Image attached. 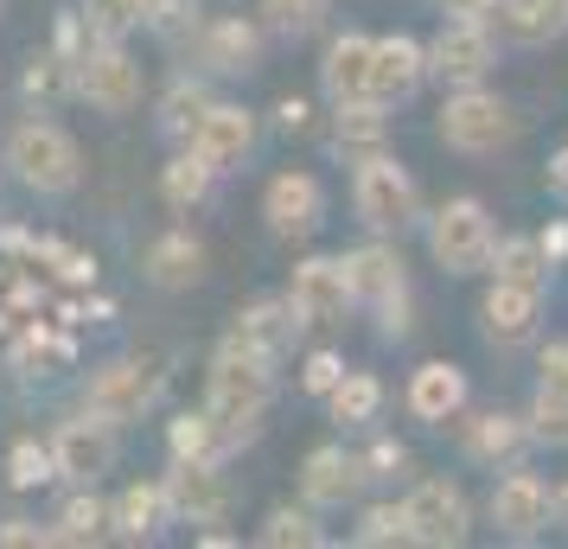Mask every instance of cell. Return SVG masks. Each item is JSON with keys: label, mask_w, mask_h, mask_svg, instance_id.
<instances>
[{"label": "cell", "mask_w": 568, "mask_h": 549, "mask_svg": "<svg viewBox=\"0 0 568 549\" xmlns=\"http://www.w3.org/2000/svg\"><path fill=\"white\" fill-rule=\"evenodd\" d=\"M384 134H389V109L384 103H345V109H333V148H338V154H352V160L377 154V148H384Z\"/></svg>", "instance_id": "cell-30"}, {"label": "cell", "mask_w": 568, "mask_h": 549, "mask_svg": "<svg viewBox=\"0 0 568 549\" xmlns=\"http://www.w3.org/2000/svg\"><path fill=\"white\" fill-rule=\"evenodd\" d=\"M52 537L58 543H103L109 537V498L78 486V498H64V511L52 518Z\"/></svg>", "instance_id": "cell-37"}, {"label": "cell", "mask_w": 568, "mask_h": 549, "mask_svg": "<svg viewBox=\"0 0 568 549\" xmlns=\"http://www.w3.org/2000/svg\"><path fill=\"white\" fill-rule=\"evenodd\" d=\"M141 27L180 45V39H192L205 20H199V0H141Z\"/></svg>", "instance_id": "cell-41"}, {"label": "cell", "mask_w": 568, "mask_h": 549, "mask_svg": "<svg viewBox=\"0 0 568 549\" xmlns=\"http://www.w3.org/2000/svg\"><path fill=\"white\" fill-rule=\"evenodd\" d=\"M192 39H199V64L211 78H250V71H262V20L224 13V20H205Z\"/></svg>", "instance_id": "cell-17"}, {"label": "cell", "mask_w": 568, "mask_h": 549, "mask_svg": "<svg viewBox=\"0 0 568 549\" xmlns=\"http://www.w3.org/2000/svg\"><path fill=\"white\" fill-rule=\"evenodd\" d=\"M166 523H173L166 479H134L109 498V543H154Z\"/></svg>", "instance_id": "cell-21"}, {"label": "cell", "mask_w": 568, "mask_h": 549, "mask_svg": "<svg viewBox=\"0 0 568 549\" xmlns=\"http://www.w3.org/2000/svg\"><path fill=\"white\" fill-rule=\"evenodd\" d=\"M141 64H134L129 39H90L78 52V103H90L97 115H129L141 103Z\"/></svg>", "instance_id": "cell-8"}, {"label": "cell", "mask_w": 568, "mask_h": 549, "mask_svg": "<svg viewBox=\"0 0 568 549\" xmlns=\"http://www.w3.org/2000/svg\"><path fill=\"white\" fill-rule=\"evenodd\" d=\"M287 301H294V314L307 319V326H345V314L358 307V301H352L345 256H307V262H294Z\"/></svg>", "instance_id": "cell-13"}, {"label": "cell", "mask_w": 568, "mask_h": 549, "mask_svg": "<svg viewBox=\"0 0 568 549\" xmlns=\"http://www.w3.org/2000/svg\"><path fill=\"white\" fill-rule=\"evenodd\" d=\"M262 27L282 32V39H307V32L326 27V13H333V0H256Z\"/></svg>", "instance_id": "cell-39"}, {"label": "cell", "mask_w": 568, "mask_h": 549, "mask_svg": "<svg viewBox=\"0 0 568 549\" xmlns=\"http://www.w3.org/2000/svg\"><path fill=\"white\" fill-rule=\"evenodd\" d=\"M549 185H556V192H568V154L556 160V173H549Z\"/></svg>", "instance_id": "cell-51"}, {"label": "cell", "mask_w": 568, "mask_h": 549, "mask_svg": "<svg viewBox=\"0 0 568 549\" xmlns=\"http://www.w3.org/2000/svg\"><path fill=\"white\" fill-rule=\"evenodd\" d=\"M556 511H568V486H562V492H556Z\"/></svg>", "instance_id": "cell-52"}, {"label": "cell", "mask_w": 568, "mask_h": 549, "mask_svg": "<svg viewBox=\"0 0 568 549\" xmlns=\"http://www.w3.org/2000/svg\"><path fill=\"white\" fill-rule=\"evenodd\" d=\"M268 403H275V358L224 339L217 358H211V370H205V409L231 435V447L256 441L262 421H268Z\"/></svg>", "instance_id": "cell-1"}, {"label": "cell", "mask_w": 568, "mask_h": 549, "mask_svg": "<svg viewBox=\"0 0 568 549\" xmlns=\"http://www.w3.org/2000/svg\"><path fill=\"white\" fill-rule=\"evenodd\" d=\"M542 319V288H524V282H498L491 275L486 301H479V326H486L491 345H524Z\"/></svg>", "instance_id": "cell-25"}, {"label": "cell", "mask_w": 568, "mask_h": 549, "mask_svg": "<svg viewBox=\"0 0 568 549\" xmlns=\"http://www.w3.org/2000/svg\"><path fill=\"white\" fill-rule=\"evenodd\" d=\"M377 409H384V384H377L371 370H345L333 390H326V416H333L338 428H371Z\"/></svg>", "instance_id": "cell-31"}, {"label": "cell", "mask_w": 568, "mask_h": 549, "mask_svg": "<svg viewBox=\"0 0 568 549\" xmlns=\"http://www.w3.org/2000/svg\"><path fill=\"white\" fill-rule=\"evenodd\" d=\"M0 160H7V173L27 185V192H39V199H64V192H78V180H83V148H78V134L58 129L45 109L7 129V148H0Z\"/></svg>", "instance_id": "cell-2"}, {"label": "cell", "mask_w": 568, "mask_h": 549, "mask_svg": "<svg viewBox=\"0 0 568 549\" xmlns=\"http://www.w3.org/2000/svg\"><path fill=\"white\" fill-rule=\"evenodd\" d=\"M364 460V479H396V472H409V447L403 441H377L371 454H358Z\"/></svg>", "instance_id": "cell-46"}, {"label": "cell", "mask_w": 568, "mask_h": 549, "mask_svg": "<svg viewBox=\"0 0 568 549\" xmlns=\"http://www.w3.org/2000/svg\"><path fill=\"white\" fill-rule=\"evenodd\" d=\"M20 90H27V103H39L45 115H52L64 96H78V58H64L58 45H52V52H39V58L27 64Z\"/></svg>", "instance_id": "cell-32"}, {"label": "cell", "mask_w": 568, "mask_h": 549, "mask_svg": "<svg viewBox=\"0 0 568 549\" xmlns=\"http://www.w3.org/2000/svg\"><path fill=\"white\" fill-rule=\"evenodd\" d=\"M7 358H13V370H27V377H52L58 365H71V339H64V333H52L45 319H27Z\"/></svg>", "instance_id": "cell-33"}, {"label": "cell", "mask_w": 568, "mask_h": 549, "mask_svg": "<svg viewBox=\"0 0 568 549\" xmlns=\"http://www.w3.org/2000/svg\"><path fill=\"white\" fill-rule=\"evenodd\" d=\"M185 148H199L217 173H236V166H250V154H256V115L243 103H211Z\"/></svg>", "instance_id": "cell-19"}, {"label": "cell", "mask_w": 568, "mask_h": 549, "mask_svg": "<svg viewBox=\"0 0 568 549\" xmlns=\"http://www.w3.org/2000/svg\"><path fill=\"white\" fill-rule=\"evenodd\" d=\"M90 39H129L141 27V0H78Z\"/></svg>", "instance_id": "cell-42"}, {"label": "cell", "mask_w": 568, "mask_h": 549, "mask_svg": "<svg viewBox=\"0 0 568 549\" xmlns=\"http://www.w3.org/2000/svg\"><path fill=\"white\" fill-rule=\"evenodd\" d=\"M338 377H345V358H338V352H307V365H301V390L307 396L326 403V390H333Z\"/></svg>", "instance_id": "cell-45"}, {"label": "cell", "mask_w": 568, "mask_h": 549, "mask_svg": "<svg viewBox=\"0 0 568 549\" xmlns=\"http://www.w3.org/2000/svg\"><path fill=\"white\" fill-rule=\"evenodd\" d=\"M166 505H173V523H224V511H231V479L217 467L173 460V472H166Z\"/></svg>", "instance_id": "cell-22"}, {"label": "cell", "mask_w": 568, "mask_h": 549, "mask_svg": "<svg viewBox=\"0 0 568 549\" xmlns=\"http://www.w3.org/2000/svg\"><path fill=\"white\" fill-rule=\"evenodd\" d=\"M524 447H530V421L524 416H505V409H486V416L460 421V454L473 467H491L505 472L524 460Z\"/></svg>", "instance_id": "cell-24"}, {"label": "cell", "mask_w": 568, "mask_h": 549, "mask_svg": "<svg viewBox=\"0 0 568 549\" xmlns=\"http://www.w3.org/2000/svg\"><path fill=\"white\" fill-rule=\"evenodd\" d=\"M466 370L447 365V358H428V365L409 370V390H403V403H409L415 421H428V428H447V421L466 416Z\"/></svg>", "instance_id": "cell-20"}, {"label": "cell", "mask_w": 568, "mask_h": 549, "mask_svg": "<svg viewBox=\"0 0 568 549\" xmlns=\"http://www.w3.org/2000/svg\"><path fill=\"white\" fill-rule=\"evenodd\" d=\"M486 27L505 45H549L556 32H568V13H562V0H498Z\"/></svg>", "instance_id": "cell-27"}, {"label": "cell", "mask_w": 568, "mask_h": 549, "mask_svg": "<svg viewBox=\"0 0 568 549\" xmlns=\"http://www.w3.org/2000/svg\"><path fill=\"white\" fill-rule=\"evenodd\" d=\"M491 250H498V224H491L486 199H447V205L428 217V256L447 268V275H486L491 268Z\"/></svg>", "instance_id": "cell-5"}, {"label": "cell", "mask_w": 568, "mask_h": 549, "mask_svg": "<svg viewBox=\"0 0 568 549\" xmlns=\"http://www.w3.org/2000/svg\"><path fill=\"white\" fill-rule=\"evenodd\" d=\"M275 115H282V129H287V134L307 129V103H301V96H282V109H275Z\"/></svg>", "instance_id": "cell-50"}, {"label": "cell", "mask_w": 568, "mask_h": 549, "mask_svg": "<svg viewBox=\"0 0 568 549\" xmlns=\"http://www.w3.org/2000/svg\"><path fill=\"white\" fill-rule=\"evenodd\" d=\"M486 518H491L498 537H511V543H537L542 530L556 523V492L542 486L537 472L505 467V479H498L491 498H486Z\"/></svg>", "instance_id": "cell-11"}, {"label": "cell", "mask_w": 568, "mask_h": 549, "mask_svg": "<svg viewBox=\"0 0 568 549\" xmlns=\"http://www.w3.org/2000/svg\"><path fill=\"white\" fill-rule=\"evenodd\" d=\"M0 543H7V549H45V543H58V537H52V523H32V518H0Z\"/></svg>", "instance_id": "cell-47"}, {"label": "cell", "mask_w": 568, "mask_h": 549, "mask_svg": "<svg viewBox=\"0 0 568 549\" xmlns=\"http://www.w3.org/2000/svg\"><path fill=\"white\" fill-rule=\"evenodd\" d=\"M224 454H231V435L217 428L211 409H185V416L166 421V460H192V467H224Z\"/></svg>", "instance_id": "cell-28"}, {"label": "cell", "mask_w": 568, "mask_h": 549, "mask_svg": "<svg viewBox=\"0 0 568 549\" xmlns=\"http://www.w3.org/2000/svg\"><path fill=\"white\" fill-rule=\"evenodd\" d=\"M352 211L371 236H403L422 217V192H415V173L403 160L377 148V154L352 160Z\"/></svg>", "instance_id": "cell-4"}, {"label": "cell", "mask_w": 568, "mask_h": 549, "mask_svg": "<svg viewBox=\"0 0 568 549\" xmlns=\"http://www.w3.org/2000/svg\"><path fill=\"white\" fill-rule=\"evenodd\" d=\"M371 52H377L371 32H338L333 45H326V58H320V90H326L333 109L371 103Z\"/></svg>", "instance_id": "cell-23"}, {"label": "cell", "mask_w": 568, "mask_h": 549, "mask_svg": "<svg viewBox=\"0 0 568 549\" xmlns=\"http://www.w3.org/2000/svg\"><path fill=\"white\" fill-rule=\"evenodd\" d=\"M256 543L262 549H313V543H326V530H320V511L301 498V505H275V511L262 518Z\"/></svg>", "instance_id": "cell-35"}, {"label": "cell", "mask_w": 568, "mask_h": 549, "mask_svg": "<svg viewBox=\"0 0 568 549\" xmlns=\"http://www.w3.org/2000/svg\"><path fill=\"white\" fill-rule=\"evenodd\" d=\"M491 64H498V32L486 20H440V32L428 39V78H440L447 90L486 83Z\"/></svg>", "instance_id": "cell-10"}, {"label": "cell", "mask_w": 568, "mask_h": 549, "mask_svg": "<svg viewBox=\"0 0 568 549\" xmlns=\"http://www.w3.org/2000/svg\"><path fill=\"white\" fill-rule=\"evenodd\" d=\"M530 441L537 447H568V396L562 390H542L537 384V396H530Z\"/></svg>", "instance_id": "cell-43"}, {"label": "cell", "mask_w": 568, "mask_h": 549, "mask_svg": "<svg viewBox=\"0 0 568 549\" xmlns=\"http://www.w3.org/2000/svg\"><path fill=\"white\" fill-rule=\"evenodd\" d=\"M301 333H307V319L294 314V301H287V294H256V301H243V307H236V319H231V333H224V339L250 345V352H262V358H275V365H282Z\"/></svg>", "instance_id": "cell-15"}, {"label": "cell", "mask_w": 568, "mask_h": 549, "mask_svg": "<svg viewBox=\"0 0 568 549\" xmlns=\"http://www.w3.org/2000/svg\"><path fill=\"white\" fill-rule=\"evenodd\" d=\"M422 83H428V45H415L409 32H384L371 52V103L403 109L415 103Z\"/></svg>", "instance_id": "cell-16"}, {"label": "cell", "mask_w": 568, "mask_h": 549, "mask_svg": "<svg viewBox=\"0 0 568 549\" xmlns=\"http://www.w3.org/2000/svg\"><path fill=\"white\" fill-rule=\"evenodd\" d=\"M537 384H542V390H562V396H568V339L542 345V358H537Z\"/></svg>", "instance_id": "cell-48"}, {"label": "cell", "mask_w": 568, "mask_h": 549, "mask_svg": "<svg viewBox=\"0 0 568 549\" xmlns=\"http://www.w3.org/2000/svg\"><path fill=\"white\" fill-rule=\"evenodd\" d=\"M205 262H211L205 243L192 231H160L154 243H148V262H141V268H148L154 288L180 294V288H199V282H205Z\"/></svg>", "instance_id": "cell-26"}, {"label": "cell", "mask_w": 568, "mask_h": 549, "mask_svg": "<svg viewBox=\"0 0 568 549\" xmlns=\"http://www.w3.org/2000/svg\"><path fill=\"white\" fill-rule=\"evenodd\" d=\"M409 505V537L428 549H460L473 537V505L454 479H415V492L403 498Z\"/></svg>", "instance_id": "cell-12"}, {"label": "cell", "mask_w": 568, "mask_h": 549, "mask_svg": "<svg viewBox=\"0 0 568 549\" xmlns=\"http://www.w3.org/2000/svg\"><path fill=\"white\" fill-rule=\"evenodd\" d=\"M562 13H568V0H562Z\"/></svg>", "instance_id": "cell-53"}, {"label": "cell", "mask_w": 568, "mask_h": 549, "mask_svg": "<svg viewBox=\"0 0 568 549\" xmlns=\"http://www.w3.org/2000/svg\"><path fill=\"white\" fill-rule=\"evenodd\" d=\"M352 543H364V549L415 543L409 537V505H403V498H377V505H364L358 523H352Z\"/></svg>", "instance_id": "cell-38"}, {"label": "cell", "mask_w": 568, "mask_h": 549, "mask_svg": "<svg viewBox=\"0 0 568 549\" xmlns=\"http://www.w3.org/2000/svg\"><path fill=\"white\" fill-rule=\"evenodd\" d=\"M7 479H13V492H32V486H52V479H58L52 441H32V435H20V441L7 447Z\"/></svg>", "instance_id": "cell-40"}, {"label": "cell", "mask_w": 568, "mask_h": 549, "mask_svg": "<svg viewBox=\"0 0 568 549\" xmlns=\"http://www.w3.org/2000/svg\"><path fill=\"white\" fill-rule=\"evenodd\" d=\"M435 134H440V148H454L466 160H486V154H505L517 134H524V115L498 90L466 83V90H447V103L435 115Z\"/></svg>", "instance_id": "cell-3"}, {"label": "cell", "mask_w": 568, "mask_h": 549, "mask_svg": "<svg viewBox=\"0 0 568 549\" xmlns=\"http://www.w3.org/2000/svg\"><path fill=\"white\" fill-rule=\"evenodd\" d=\"M211 185H217V166H211L199 148H185V154L166 160V173H160V199L173 211H199L211 199Z\"/></svg>", "instance_id": "cell-29"}, {"label": "cell", "mask_w": 568, "mask_h": 549, "mask_svg": "<svg viewBox=\"0 0 568 549\" xmlns=\"http://www.w3.org/2000/svg\"><path fill=\"white\" fill-rule=\"evenodd\" d=\"M217 103L199 78H173V90L160 96V134H173V141H192V129L205 122V109Z\"/></svg>", "instance_id": "cell-36"}, {"label": "cell", "mask_w": 568, "mask_h": 549, "mask_svg": "<svg viewBox=\"0 0 568 549\" xmlns=\"http://www.w3.org/2000/svg\"><path fill=\"white\" fill-rule=\"evenodd\" d=\"M345 275H352V301L377 314V333L384 339H403L409 333V268L396 256V243H364L345 256Z\"/></svg>", "instance_id": "cell-6"}, {"label": "cell", "mask_w": 568, "mask_h": 549, "mask_svg": "<svg viewBox=\"0 0 568 549\" xmlns=\"http://www.w3.org/2000/svg\"><path fill=\"white\" fill-rule=\"evenodd\" d=\"M32 262H52V275L64 288H90L97 282V256H83L71 243H32Z\"/></svg>", "instance_id": "cell-44"}, {"label": "cell", "mask_w": 568, "mask_h": 549, "mask_svg": "<svg viewBox=\"0 0 568 549\" xmlns=\"http://www.w3.org/2000/svg\"><path fill=\"white\" fill-rule=\"evenodd\" d=\"M115 435H122V428L103 421V416H90V409H78L71 421H58V435H52L58 479H71V486H97V479H109V472H115V454H122Z\"/></svg>", "instance_id": "cell-9"}, {"label": "cell", "mask_w": 568, "mask_h": 549, "mask_svg": "<svg viewBox=\"0 0 568 549\" xmlns=\"http://www.w3.org/2000/svg\"><path fill=\"white\" fill-rule=\"evenodd\" d=\"M358 486H364V460L345 441L313 447L307 460H301V498H307L313 511H338V505H352Z\"/></svg>", "instance_id": "cell-18"}, {"label": "cell", "mask_w": 568, "mask_h": 549, "mask_svg": "<svg viewBox=\"0 0 568 549\" xmlns=\"http://www.w3.org/2000/svg\"><path fill=\"white\" fill-rule=\"evenodd\" d=\"M262 217H268V236H282V243H301L326 224V185L301 173V166H287L275 180L262 185Z\"/></svg>", "instance_id": "cell-14"}, {"label": "cell", "mask_w": 568, "mask_h": 549, "mask_svg": "<svg viewBox=\"0 0 568 549\" xmlns=\"http://www.w3.org/2000/svg\"><path fill=\"white\" fill-rule=\"evenodd\" d=\"M160 396H166V377H160L148 358H109V365L90 370V384H83V409L103 416V421H115V428H129V421L154 416Z\"/></svg>", "instance_id": "cell-7"}, {"label": "cell", "mask_w": 568, "mask_h": 549, "mask_svg": "<svg viewBox=\"0 0 568 549\" xmlns=\"http://www.w3.org/2000/svg\"><path fill=\"white\" fill-rule=\"evenodd\" d=\"M435 7H440V20H491L498 0H435Z\"/></svg>", "instance_id": "cell-49"}, {"label": "cell", "mask_w": 568, "mask_h": 549, "mask_svg": "<svg viewBox=\"0 0 568 549\" xmlns=\"http://www.w3.org/2000/svg\"><path fill=\"white\" fill-rule=\"evenodd\" d=\"M486 275H498V282H524V288H542V282H549V250H542V236H498Z\"/></svg>", "instance_id": "cell-34"}]
</instances>
